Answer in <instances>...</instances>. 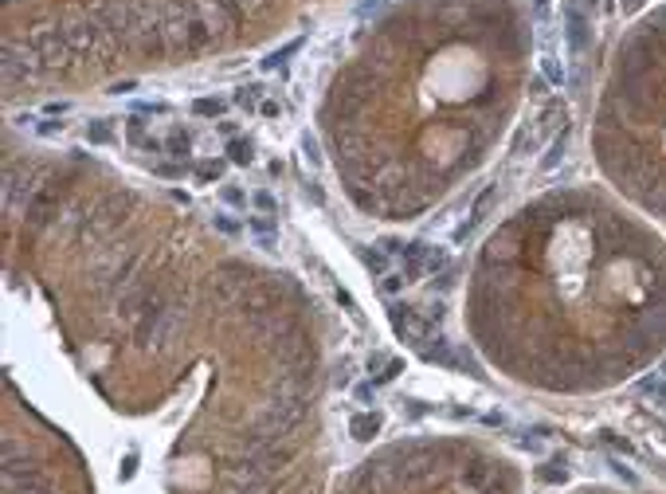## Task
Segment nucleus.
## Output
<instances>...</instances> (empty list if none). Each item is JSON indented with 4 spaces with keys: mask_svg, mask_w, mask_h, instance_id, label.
Segmentation results:
<instances>
[{
    "mask_svg": "<svg viewBox=\"0 0 666 494\" xmlns=\"http://www.w3.org/2000/svg\"><path fill=\"white\" fill-rule=\"evenodd\" d=\"M392 322H396V330L404 333L408 341H423V338H427V322H423L415 310H408V306H400L396 314H392Z\"/></svg>",
    "mask_w": 666,
    "mask_h": 494,
    "instance_id": "f257e3e1",
    "label": "nucleus"
},
{
    "mask_svg": "<svg viewBox=\"0 0 666 494\" xmlns=\"http://www.w3.org/2000/svg\"><path fill=\"white\" fill-rule=\"evenodd\" d=\"M349 432H353L357 440H372V435L380 432V416L377 412H357V416L349 420Z\"/></svg>",
    "mask_w": 666,
    "mask_h": 494,
    "instance_id": "f03ea898",
    "label": "nucleus"
},
{
    "mask_svg": "<svg viewBox=\"0 0 666 494\" xmlns=\"http://www.w3.org/2000/svg\"><path fill=\"white\" fill-rule=\"evenodd\" d=\"M228 157L236 165H251L255 161V145L247 142V137H231V142H228Z\"/></svg>",
    "mask_w": 666,
    "mask_h": 494,
    "instance_id": "7ed1b4c3",
    "label": "nucleus"
},
{
    "mask_svg": "<svg viewBox=\"0 0 666 494\" xmlns=\"http://www.w3.org/2000/svg\"><path fill=\"white\" fill-rule=\"evenodd\" d=\"M165 149H169L173 157H185L188 149H193V137H188L185 130H173V134H169V142H165Z\"/></svg>",
    "mask_w": 666,
    "mask_h": 494,
    "instance_id": "20e7f679",
    "label": "nucleus"
},
{
    "mask_svg": "<svg viewBox=\"0 0 666 494\" xmlns=\"http://www.w3.org/2000/svg\"><path fill=\"white\" fill-rule=\"evenodd\" d=\"M196 177H200L204 185H212V180H219V177H224V165H219V161H204L200 169H196Z\"/></svg>",
    "mask_w": 666,
    "mask_h": 494,
    "instance_id": "39448f33",
    "label": "nucleus"
},
{
    "mask_svg": "<svg viewBox=\"0 0 666 494\" xmlns=\"http://www.w3.org/2000/svg\"><path fill=\"white\" fill-rule=\"evenodd\" d=\"M193 110L196 114H208V118H219V114H224V103H219V98H200Z\"/></svg>",
    "mask_w": 666,
    "mask_h": 494,
    "instance_id": "423d86ee",
    "label": "nucleus"
},
{
    "mask_svg": "<svg viewBox=\"0 0 666 494\" xmlns=\"http://www.w3.org/2000/svg\"><path fill=\"white\" fill-rule=\"evenodd\" d=\"M251 200H255V205L263 208V212H275V196H270V193H255Z\"/></svg>",
    "mask_w": 666,
    "mask_h": 494,
    "instance_id": "0eeeda50",
    "label": "nucleus"
},
{
    "mask_svg": "<svg viewBox=\"0 0 666 494\" xmlns=\"http://www.w3.org/2000/svg\"><path fill=\"white\" fill-rule=\"evenodd\" d=\"M86 137H91V142H110V130L106 126H91V130H86Z\"/></svg>",
    "mask_w": 666,
    "mask_h": 494,
    "instance_id": "6e6552de",
    "label": "nucleus"
},
{
    "mask_svg": "<svg viewBox=\"0 0 666 494\" xmlns=\"http://www.w3.org/2000/svg\"><path fill=\"white\" fill-rule=\"evenodd\" d=\"M137 471V455H126V463H122V478H134Z\"/></svg>",
    "mask_w": 666,
    "mask_h": 494,
    "instance_id": "1a4fd4ad",
    "label": "nucleus"
},
{
    "mask_svg": "<svg viewBox=\"0 0 666 494\" xmlns=\"http://www.w3.org/2000/svg\"><path fill=\"white\" fill-rule=\"evenodd\" d=\"M224 200H228V205H243V193H239V188H224Z\"/></svg>",
    "mask_w": 666,
    "mask_h": 494,
    "instance_id": "9d476101",
    "label": "nucleus"
}]
</instances>
